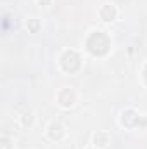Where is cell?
Masks as SVG:
<instances>
[{"label":"cell","instance_id":"obj_1","mask_svg":"<svg viewBox=\"0 0 147 149\" xmlns=\"http://www.w3.org/2000/svg\"><path fill=\"white\" fill-rule=\"evenodd\" d=\"M87 47H88V50H90L92 54L102 56V54H106L107 49H109V38H107V35H104V33H101V31H95V33L90 35L88 42H87Z\"/></svg>","mask_w":147,"mask_h":149},{"label":"cell","instance_id":"obj_2","mask_svg":"<svg viewBox=\"0 0 147 149\" xmlns=\"http://www.w3.org/2000/svg\"><path fill=\"white\" fill-rule=\"evenodd\" d=\"M62 68L66 71H69V73L76 71L80 68V57H78L76 52H66L64 54V57H62Z\"/></svg>","mask_w":147,"mask_h":149},{"label":"cell","instance_id":"obj_3","mask_svg":"<svg viewBox=\"0 0 147 149\" xmlns=\"http://www.w3.org/2000/svg\"><path fill=\"white\" fill-rule=\"evenodd\" d=\"M59 102H61L62 106H71V104L74 102V94L69 90V88L62 90L61 95H59Z\"/></svg>","mask_w":147,"mask_h":149},{"label":"cell","instance_id":"obj_4","mask_svg":"<svg viewBox=\"0 0 147 149\" xmlns=\"http://www.w3.org/2000/svg\"><path fill=\"white\" fill-rule=\"evenodd\" d=\"M101 16H102V19H104V21H111V19L116 16V10H114V7H112V5H106V7H102Z\"/></svg>","mask_w":147,"mask_h":149},{"label":"cell","instance_id":"obj_5","mask_svg":"<svg viewBox=\"0 0 147 149\" xmlns=\"http://www.w3.org/2000/svg\"><path fill=\"white\" fill-rule=\"evenodd\" d=\"M50 137H52V139H61V137H62L61 125H52V128H50Z\"/></svg>","mask_w":147,"mask_h":149},{"label":"cell","instance_id":"obj_6","mask_svg":"<svg viewBox=\"0 0 147 149\" xmlns=\"http://www.w3.org/2000/svg\"><path fill=\"white\" fill-rule=\"evenodd\" d=\"M95 142H97L99 146H106L107 137H106V135H102V134H97V135H95Z\"/></svg>","mask_w":147,"mask_h":149},{"label":"cell","instance_id":"obj_7","mask_svg":"<svg viewBox=\"0 0 147 149\" xmlns=\"http://www.w3.org/2000/svg\"><path fill=\"white\" fill-rule=\"evenodd\" d=\"M49 2H50V0H40V3H42V5H47Z\"/></svg>","mask_w":147,"mask_h":149},{"label":"cell","instance_id":"obj_8","mask_svg":"<svg viewBox=\"0 0 147 149\" xmlns=\"http://www.w3.org/2000/svg\"><path fill=\"white\" fill-rule=\"evenodd\" d=\"M144 74H146V81H147V66H146V71H144Z\"/></svg>","mask_w":147,"mask_h":149}]
</instances>
